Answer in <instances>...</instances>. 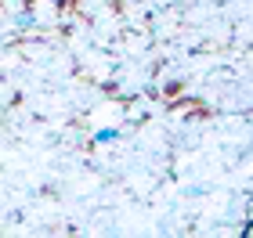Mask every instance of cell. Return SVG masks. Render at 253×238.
<instances>
[{
	"mask_svg": "<svg viewBox=\"0 0 253 238\" xmlns=\"http://www.w3.org/2000/svg\"><path fill=\"white\" fill-rule=\"evenodd\" d=\"M94 141H98V144H112V141H120V130H116V127H101V130L94 134Z\"/></svg>",
	"mask_w": 253,
	"mask_h": 238,
	"instance_id": "1",
	"label": "cell"
}]
</instances>
